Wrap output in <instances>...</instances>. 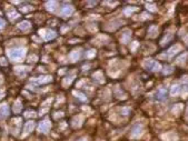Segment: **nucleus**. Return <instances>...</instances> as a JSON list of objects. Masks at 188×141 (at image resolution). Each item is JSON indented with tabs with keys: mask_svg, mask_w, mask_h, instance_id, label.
Masks as SVG:
<instances>
[{
	"mask_svg": "<svg viewBox=\"0 0 188 141\" xmlns=\"http://www.w3.org/2000/svg\"><path fill=\"white\" fill-rule=\"evenodd\" d=\"M20 16H19V14L17 12V11H11V12H9L8 14V18L10 19V20H15V19H18Z\"/></svg>",
	"mask_w": 188,
	"mask_h": 141,
	"instance_id": "nucleus-16",
	"label": "nucleus"
},
{
	"mask_svg": "<svg viewBox=\"0 0 188 141\" xmlns=\"http://www.w3.org/2000/svg\"><path fill=\"white\" fill-rule=\"evenodd\" d=\"M25 116L26 117H35V112L33 111H27Z\"/></svg>",
	"mask_w": 188,
	"mask_h": 141,
	"instance_id": "nucleus-25",
	"label": "nucleus"
},
{
	"mask_svg": "<svg viewBox=\"0 0 188 141\" xmlns=\"http://www.w3.org/2000/svg\"><path fill=\"white\" fill-rule=\"evenodd\" d=\"M95 54H96V51L94 50V49H91V50H89L88 52H87L86 56H87L88 58H92V57H95Z\"/></svg>",
	"mask_w": 188,
	"mask_h": 141,
	"instance_id": "nucleus-21",
	"label": "nucleus"
},
{
	"mask_svg": "<svg viewBox=\"0 0 188 141\" xmlns=\"http://www.w3.org/2000/svg\"><path fill=\"white\" fill-rule=\"evenodd\" d=\"M141 132H143V127L140 126V124H136V126L134 127L133 131H131V137L134 138L139 137L140 134H141Z\"/></svg>",
	"mask_w": 188,
	"mask_h": 141,
	"instance_id": "nucleus-5",
	"label": "nucleus"
},
{
	"mask_svg": "<svg viewBox=\"0 0 188 141\" xmlns=\"http://www.w3.org/2000/svg\"><path fill=\"white\" fill-rule=\"evenodd\" d=\"M187 118H188V109H187Z\"/></svg>",
	"mask_w": 188,
	"mask_h": 141,
	"instance_id": "nucleus-30",
	"label": "nucleus"
},
{
	"mask_svg": "<svg viewBox=\"0 0 188 141\" xmlns=\"http://www.w3.org/2000/svg\"><path fill=\"white\" fill-rule=\"evenodd\" d=\"M144 67L147 69V70H149V71H158V70H160V68H162L160 63L155 61V60H153V59L145 60Z\"/></svg>",
	"mask_w": 188,
	"mask_h": 141,
	"instance_id": "nucleus-2",
	"label": "nucleus"
},
{
	"mask_svg": "<svg viewBox=\"0 0 188 141\" xmlns=\"http://www.w3.org/2000/svg\"><path fill=\"white\" fill-rule=\"evenodd\" d=\"M18 28L19 29L23 30V31H26V30H28L30 28V23L29 21H21L20 23L18 25Z\"/></svg>",
	"mask_w": 188,
	"mask_h": 141,
	"instance_id": "nucleus-13",
	"label": "nucleus"
},
{
	"mask_svg": "<svg viewBox=\"0 0 188 141\" xmlns=\"http://www.w3.org/2000/svg\"><path fill=\"white\" fill-rule=\"evenodd\" d=\"M42 32V31H40V33ZM45 32H42V37L45 38V40H51L54 39L56 37V32L55 31H52V30H45Z\"/></svg>",
	"mask_w": 188,
	"mask_h": 141,
	"instance_id": "nucleus-7",
	"label": "nucleus"
},
{
	"mask_svg": "<svg viewBox=\"0 0 188 141\" xmlns=\"http://www.w3.org/2000/svg\"><path fill=\"white\" fill-rule=\"evenodd\" d=\"M72 12H74V7L72 6H65L60 11V16L61 17H69Z\"/></svg>",
	"mask_w": 188,
	"mask_h": 141,
	"instance_id": "nucleus-4",
	"label": "nucleus"
},
{
	"mask_svg": "<svg viewBox=\"0 0 188 141\" xmlns=\"http://www.w3.org/2000/svg\"><path fill=\"white\" fill-rule=\"evenodd\" d=\"M134 11H136V8L135 7H127L125 9V10H124V12H125V15H129V14H131V12H134Z\"/></svg>",
	"mask_w": 188,
	"mask_h": 141,
	"instance_id": "nucleus-18",
	"label": "nucleus"
},
{
	"mask_svg": "<svg viewBox=\"0 0 188 141\" xmlns=\"http://www.w3.org/2000/svg\"><path fill=\"white\" fill-rule=\"evenodd\" d=\"M166 94H167V91L166 89H164V88H160L158 91H157V93H156V99L157 100H165L166 99Z\"/></svg>",
	"mask_w": 188,
	"mask_h": 141,
	"instance_id": "nucleus-6",
	"label": "nucleus"
},
{
	"mask_svg": "<svg viewBox=\"0 0 188 141\" xmlns=\"http://www.w3.org/2000/svg\"><path fill=\"white\" fill-rule=\"evenodd\" d=\"M50 127H51V123L49 120H44V121H41L39 123V126H38V130L42 132V133H47L49 130H50Z\"/></svg>",
	"mask_w": 188,
	"mask_h": 141,
	"instance_id": "nucleus-3",
	"label": "nucleus"
},
{
	"mask_svg": "<svg viewBox=\"0 0 188 141\" xmlns=\"http://www.w3.org/2000/svg\"><path fill=\"white\" fill-rule=\"evenodd\" d=\"M180 50V46H178V44H176V46H174V47H171L169 49V50L167 51V54L169 56V57H171V56H174V54H176L178 52V51Z\"/></svg>",
	"mask_w": 188,
	"mask_h": 141,
	"instance_id": "nucleus-11",
	"label": "nucleus"
},
{
	"mask_svg": "<svg viewBox=\"0 0 188 141\" xmlns=\"http://www.w3.org/2000/svg\"><path fill=\"white\" fill-rule=\"evenodd\" d=\"M0 60H1V63H2V65H6V63H7V62H6V61H5V59L4 58H1V59H0Z\"/></svg>",
	"mask_w": 188,
	"mask_h": 141,
	"instance_id": "nucleus-27",
	"label": "nucleus"
},
{
	"mask_svg": "<svg viewBox=\"0 0 188 141\" xmlns=\"http://www.w3.org/2000/svg\"><path fill=\"white\" fill-rule=\"evenodd\" d=\"M180 91H181V87L178 86V84H176V86H173V87H171L170 94H171V96H177V94L180 93Z\"/></svg>",
	"mask_w": 188,
	"mask_h": 141,
	"instance_id": "nucleus-12",
	"label": "nucleus"
},
{
	"mask_svg": "<svg viewBox=\"0 0 188 141\" xmlns=\"http://www.w3.org/2000/svg\"><path fill=\"white\" fill-rule=\"evenodd\" d=\"M8 116H9V108L7 105H2L0 107V118L4 119Z\"/></svg>",
	"mask_w": 188,
	"mask_h": 141,
	"instance_id": "nucleus-9",
	"label": "nucleus"
},
{
	"mask_svg": "<svg viewBox=\"0 0 188 141\" xmlns=\"http://www.w3.org/2000/svg\"><path fill=\"white\" fill-rule=\"evenodd\" d=\"M79 57H80V50H74L71 54H70V59H71L72 61L78 60Z\"/></svg>",
	"mask_w": 188,
	"mask_h": 141,
	"instance_id": "nucleus-14",
	"label": "nucleus"
},
{
	"mask_svg": "<svg viewBox=\"0 0 188 141\" xmlns=\"http://www.w3.org/2000/svg\"><path fill=\"white\" fill-rule=\"evenodd\" d=\"M52 80V78L50 76H44V77H39L37 80H36V82L37 83H48V82H50Z\"/></svg>",
	"mask_w": 188,
	"mask_h": 141,
	"instance_id": "nucleus-10",
	"label": "nucleus"
},
{
	"mask_svg": "<svg viewBox=\"0 0 188 141\" xmlns=\"http://www.w3.org/2000/svg\"><path fill=\"white\" fill-rule=\"evenodd\" d=\"M72 79H74V77H69V79H65V80H63V84H65V86H66L67 83H68V84H70V82L72 81Z\"/></svg>",
	"mask_w": 188,
	"mask_h": 141,
	"instance_id": "nucleus-24",
	"label": "nucleus"
},
{
	"mask_svg": "<svg viewBox=\"0 0 188 141\" xmlns=\"http://www.w3.org/2000/svg\"><path fill=\"white\" fill-rule=\"evenodd\" d=\"M79 141H86L85 139H82V140H79Z\"/></svg>",
	"mask_w": 188,
	"mask_h": 141,
	"instance_id": "nucleus-29",
	"label": "nucleus"
},
{
	"mask_svg": "<svg viewBox=\"0 0 188 141\" xmlns=\"http://www.w3.org/2000/svg\"><path fill=\"white\" fill-rule=\"evenodd\" d=\"M25 54H26L25 48H15L8 51V56L12 61H20L21 59H23Z\"/></svg>",
	"mask_w": 188,
	"mask_h": 141,
	"instance_id": "nucleus-1",
	"label": "nucleus"
},
{
	"mask_svg": "<svg viewBox=\"0 0 188 141\" xmlns=\"http://www.w3.org/2000/svg\"><path fill=\"white\" fill-rule=\"evenodd\" d=\"M46 6H47V9H48V10L55 11L56 6H57V2H56V1H50V2H47Z\"/></svg>",
	"mask_w": 188,
	"mask_h": 141,
	"instance_id": "nucleus-17",
	"label": "nucleus"
},
{
	"mask_svg": "<svg viewBox=\"0 0 188 141\" xmlns=\"http://www.w3.org/2000/svg\"><path fill=\"white\" fill-rule=\"evenodd\" d=\"M33 127H35V122L33 121H28L23 127V134H28L29 132L33 130Z\"/></svg>",
	"mask_w": 188,
	"mask_h": 141,
	"instance_id": "nucleus-8",
	"label": "nucleus"
},
{
	"mask_svg": "<svg viewBox=\"0 0 188 141\" xmlns=\"http://www.w3.org/2000/svg\"><path fill=\"white\" fill-rule=\"evenodd\" d=\"M173 72V68L171 67H167V68H165V70H164V73L165 75H168V73Z\"/></svg>",
	"mask_w": 188,
	"mask_h": 141,
	"instance_id": "nucleus-23",
	"label": "nucleus"
},
{
	"mask_svg": "<svg viewBox=\"0 0 188 141\" xmlns=\"http://www.w3.org/2000/svg\"><path fill=\"white\" fill-rule=\"evenodd\" d=\"M15 71L17 73H21V72H26V68H25V67H17V68H15Z\"/></svg>",
	"mask_w": 188,
	"mask_h": 141,
	"instance_id": "nucleus-19",
	"label": "nucleus"
},
{
	"mask_svg": "<svg viewBox=\"0 0 188 141\" xmlns=\"http://www.w3.org/2000/svg\"><path fill=\"white\" fill-rule=\"evenodd\" d=\"M4 97V92H1V91H0V98H2Z\"/></svg>",
	"mask_w": 188,
	"mask_h": 141,
	"instance_id": "nucleus-28",
	"label": "nucleus"
},
{
	"mask_svg": "<svg viewBox=\"0 0 188 141\" xmlns=\"http://www.w3.org/2000/svg\"><path fill=\"white\" fill-rule=\"evenodd\" d=\"M75 94H76V97L79 98V99H80V100H82V101L87 100V98H86L82 93H80V92H75Z\"/></svg>",
	"mask_w": 188,
	"mask_h": 141,
	"instance_id": "nucleus-20",
	"label": "nucleus"
},
{
	"mask_svg": "<svg viewBox=\"0 0 188 141\" xmlns=\"http://www.w3.org/2000/svg\"><path fill=\"white\" fill-rule=\"evenodd\" d=\"M21 108H22L21 101H20V100H17L16 103L14 105V111H15V113H19V112L21 111Z\"/></svg>",
	"mask_w": 188,
	"mask_h": 141,
	"instance_id": "nucleus-15",
	"label": "nucleus"
},
{
	"mask_svg": "<svg viewBox=\"0 0 188 141\" xmlns=\"http://www.w3.org/2000/svg\"><path fill=\"white\" fill-rule=\"evenodd\" d=\"M129 38H130V35H125V36L122 37V42L124 44H127L128 42V40H129Z\"/></svg>",
	"mask_w": 188,
	"mask_h": 141,
	"instance_id": "nucleus-22",
	"label": "nucleus"
},
{
	"mask_svg": "<svg viewBox=\"0 0 188 141\" xmlns=\"http://www.w3.org/2000/svg\"><path fill=\"white\" fill-rule=\"evenodd\" d=\"M5 25H6V22H5V20L4 19H1L0 18V29H2L5 27Z\"/></svg>",
	"mask_w": 188,
	"mask_h": 141,
	"instance_id": "nucleus-26",
	"label": "nucleus"
}]
</instances>
